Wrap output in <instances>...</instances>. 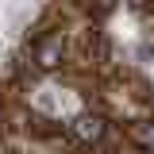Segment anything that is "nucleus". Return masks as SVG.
Returning a JSON list of instances; mask_svg holds the SVG:
<instances>
[{"instance_id":"nucleus-1","label":"nucleus","mask_w":154,"mask_h":154,"mask_svg":"<svg viewBox=\"0 0 154 154\" xmlns=\"http://www.w3.org/2000/svg\"><path fill=\"white\" fill-rule=\"evenodd\" d=\"M73 131H77V139H85V143H100L104 123H100V119H89V116H81V119L73 123Z\"/></svg>"}]
</instances>
